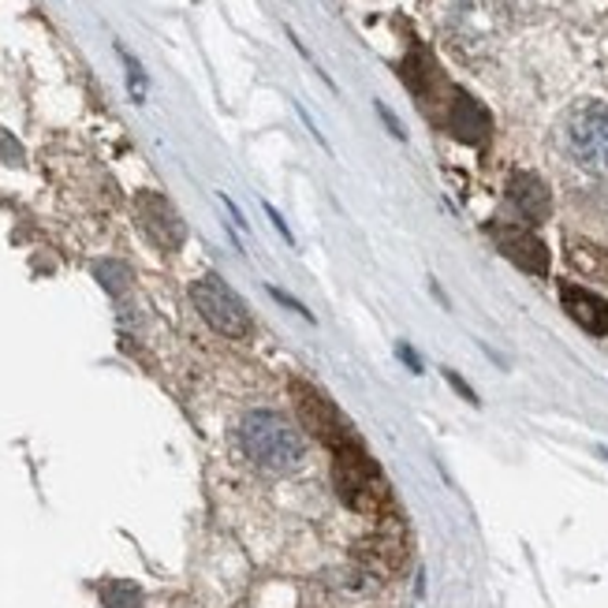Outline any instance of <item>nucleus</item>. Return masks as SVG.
<instances>
[{"mask_svg":"<svg viewBox=\"0 0 608 608\" xmlns=\"http://www.w3.org/2000/svg\"><path fill=\"white\" fill-rule=\"evenodd\" d=\"M235 441L250 467L266 470V475H292L307 460V434L288 415L269 408L247 411L235 429Z\"/></svg>","mask_w":608,"mask_h":608,"instance_id":"f257e3e1","label":"nucleus"},{"mask_svg":"<svg viewBox=\"0 0 608 608\" xmlns=\"http://www.w3.org/2000/svg\"><path fill=\"white\" fill-rule=\"evenodd\" d=\"M560 139L579 168L608 176V105H601V101L575 105L564 120Z\"/></svg>","mask_w":608,"mask_h":608,"instance_id":"f03ea898","label":"nucleus"},{"mask_svg":"<svg viewBox=\"0 0 608 608\" xmlns=\"http://www.w3.org/2000/svg\"><path fill=\"white\" fill-rule=\"evenodd\" d=\"M191 302L202 314V321H206L214 333H221L224 340H250V333H255L247 302L228 288L217 273H206L191 284Z\"/></svg>","mask_w":608,"mask_h":608,"instance_id":"7ed1b4c3","label":"nucleus"},{"mask_svg":"<svg viewBox=\"0 0 608 608\" xmlns=\"http://www.w3.org/2000/svg\"><path fill=\"white\" fill-rule=\"evenodd\" d=\"M333 475L340 501L354 512H377L381 501V467L370 460V452L362 449L359 437L344 441L340 449H333Z\"/></svg>","mask_w":608,"mask_h":608,"instance_id":"20e7f679","label":"nucleus"},{"mask_svg":"<svg viewBox=\"0 0 608 608\" xmlns=\"http://www.w3.org/2000/svg\"><path fill=\"white\" fill-rule=\"evenodd\" d=\"M292 400H295V415H299V422L325 444V449H340L344 441L354 437V429L348 426V418L340 415V408L310 381H292Z\"/></svg>","mask_w":608,"mask_h":608,"instance_id":"39448f33","label":"nucleus"},{"mask_svg":"<svg viewBox=\"0 0 608 608\" xmlns=\"http://www.w3.org/2000/svg\"><path fill=\"white\" fill-rule=\"evenodd\" d=\"M134 221L146 232V240L160 250H180L183 240H187V228H183L176 206L157 191L134 194Z\"/></svg>","mask_w":608,"mask_h":608,"instance_id":"423d86ee","label":"nucleus"},{"mask_svg":"<svg viewBox=\"0 0 608 608\" xmlns=\"http://www.w3.org/2000/svg\"><path fill=\"white\" fill-rule=\"evenodd\" d=\"M493 240L501 243V250L519 269H527V273H534V276L548 273V250H545V243L538 240L534 232H527V228H504L501 224V228H493Z\"/></svg>","mask_w":608,"mask_h":608,"instance_id":"0eeeda50","label":"nucleus"},{"mask_svg":"<svg viewBox=\"0 0 608 608\" xmlns=\"http://www.w3.org/2000/svg\"><path fill=\"white\" fill-rule=\"evenodd\" d=\"M560 302L579 328H586L594 336L608 333V299H601L597 292L582 288V284H560Z\"/></svg>","mask_w":608,"mask_h":608,"instance_id":"6e6552de","label":"nucleus"},{"mask_svg":"<svg viewBox=\"0 0 608 608\" xmlns=\"http://www.w3.org/2000/svg\"><path fill=\"white\" fill-rule=\"evenodd\" d=\"M508 198L530 224H538V221H545V217H548V191H545V183L538 180V176L515 172L512 183H508Z\"/></svg>","mask_w":608,"mask_h":608,"instance_id":"1a4fd4ad","label":"nucleus"},{"mask_svg":"<svg viewBox=\"0 0 608 608\" xmlns=\"http://www.w3.org/2000/svg\"><path fill=\"white\" fill-rule=\"evenodd\" d=\"M444 124H449V131L463 142H481L489 131V116L481 113L478 101L467 98V94H452V105H449Z\"/></svg>","mask_w":608,"mask_h":608,"instance_id":"9d476101","label":"nucleus"},{"mask_svg":"<svg viewBox=\"0 0 608 608\" xmlns=\"http://www.w3.org/2000/svg\"><path fill=\"white\" fill-rule=\"evenodd\" d=\"M101 601H105V608H142V590L134 582H105Z\"/></svg>","mask_w":608,"mask_h":608,"instance_id":"9b49d317","label":"nucleus"},{"mask_svg":"<svg viewBox=\"0 0 608 608\" xmlns=\"http://www.w3.org/2000/svg\"><path fill=\"white\" fill-rule=\"evenodd\" d=\"M94 276L101 281V288H105L108 295H120L131 288V269L124 266V261H101V266L94 269Z\"/></svg>","mask_w":608,"mask_h":608,"instance_id":"f8f14e48","label":"nucleus"},{"mask_svg":"<svg viewBox=\"0 0 608 608\" xmlns=\"http://www.w3.org/2000/svg\"><path fill=\"white\" fill-rule=\"evenodd\" d=\"M120 56H124V64H128V87H131V98H134V101H142V98H146V75H142V67L134 64V56H131L124 46H120Z\"/></svg>","mask_w":608,"mask_h":608,"instance_id":"ddd939ff","label":"nucleus"},{"mask_svg":"<svg viewBox=\"0 0 608 608\" xmlns=\"http://www.w3.org/2000/svg\"><path fill=\"white\" fill-rule=\"evenodd\" d=\"M269 295H273V299H276V302H284V307H292V310H295V314H299V318H307V321H318L314 314H310V310H307V307H302V302H299V299H295V295H288V292H281V288H273V284H269Z\"/></svg>","mask_w":608,"mask_h":608,"instance_id":"4468645a","label":"nucleus"},{"mask_svg":"<svg viewBox=\"0 0 608 608\" xmlns=\"http://www.w3.org/2000/svg\"><path fill=\"white\" fill-rule=\"evenodd\" d=\"M377 116H381V120H385V128L392 131V139H400V142L408 139V131L400 128V120H396V116H392V108H388L385 101H377Z\"/></svg>","mask_w":608,"mask_h":608,"instance_id":"2eb2a0df","label":"nucleus"},{"mask_svg":"<svg viewBox=\"0 0 608 608\" xmlns=\"http://www.w3.org/2000/svg\"><path fill=\"white\" fill-rule=\"evenodd\" d=\"M444 381H449V385H452V388H455V392H460V396H463V400H467V403H478L475 388H470L467 381H463V377H460V374H455V370H444Z\"/></svg>","mask_w":608,"mask_h":608,"instance_id":"dca6fc26","label":"nucleus"},{"mask_svg":"<svg viewBox=\"0 0 608 608\" xmlns=\"http://www.w3.org/2000/svg\"><path fill=\"white\" fill-rule=\"evenodd\" d=\"M396 354H400V362H408L415 374H422V359L415 354V348H411V344H400V348H396Z\"/></svg>","mask_w":608,"mask_h":608,"instance_id":"f3484780","label":"nucleus"},{"mask_svg":"<svg viewBox=\"0 0 608 608\" xmlns=\"http://www.w3.org/2000/svg\"><path fill=\"white\" fill-rule=\"evenodd\" d=\"M266 214H269V221H273V224H276V232H281V235H284V240H288V243H295V235H292V228H288V221H284V217H281V214H276V209H273V206H266Z\"/></svg>","mask_w":608,"mask_h":608,"instance_id":"a211bd4d","label":"nucleus"},{"mask_svg":"<svg viewBox=\"0 0 608 608\" xmlns=\"http://www.w3.org/2000/svg\"><path fill=\"white\" fill-rule=\"evenodd\" d=\"M601 455H605V460H608V449H601Z\"/></svg>","mask_w":608,"mask_h":608,"instance_id":"6ab92c4d","label":"nucleus"}]
</instances>
